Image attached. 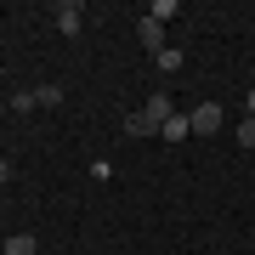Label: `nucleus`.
<instances>
[{
    "label": "nucleus",
    "instance_id": "f257e3e1",
    "mask_svg": "<svg viewBox=\"0 0 255 255\" xmlns=\"http://www.w3.org/2000/svg\"><path fill=\"white\" fill-rule=\"evenodd\" d=\"M187 125H193V136H216L221 130V108L216 102H199V108L187 114Z\"/></svg>",
    "mask_w": 255,
    "mask_h": 255
},
{
    "label": "nucleus",
    "instance_id": "f03ea898",
    "mask_svg": "<svg viewBox=\"0 0 255 255\" xmlns=\"http://www.w3.org/2000/svg\"><path fill=\"white\" fill-rule=\"evenodd\" d=\"M51 17H57V34H68V40H74V34L85 28V6H74V0H63V6L51 11Z\"/></svg>",
    "mask_w": 255,
    "mask_h": 255
},
{
    "label": "nucleus",
    "instance_id": "7ed1b4c3",
    "mask_svg": "<svg viewBox=\"0 0 255 255\" xmlns=\"http://www.w3.org/2000/svg\"><path fill=\"white\" fill-rule=\"evenodd\" d=\"M142 114H147V119H153V125L164 130V119H170V114H176V102H170V97H164V91H153V97H147V102H142Z\"/></svg>",
    "mask_w": 255,
    "mask_h": 255
},
{
    "label": "nucleus",
    "instance_id": "20e7f679",
    "mask_svg": "<svg viewBox=\"0 0 255 255\" xmlns=\"http://www.w3.org/2000/svg\"><path fill=\"white\" fill-rule=\"evenodd\" d=\"M136 40H142V46H147V51L159 57V51H164V23H153V17H142V23H136Z\"/></svg>",
    "mask_w": 255,
    "mask_h": 255
},
{
    "label": "nucleus",
    "instance_id": "39448f33",
    "mask_svg": "<svg viewBox=\"0 0 255 255\" xmlns=\"http://www.w3.org/2000/svg\"><path fill=\"white\" fill-rule=\"evenodd\" d=\"M0 255H40V244H34L28 233H11L6 244H0Z\"/></svg>",
    "mask_w": 255,
    "mask_h": 255
},
{
    "label": "nucleus",
    "instance_id": "423d86ee",
    "mask_svg": "<svg viewBox=\"0 0 255 255\" xmlns=\"http://www.w3.org/2000/svg\"><path fill=\"white\" fill-rule=\"evenodd\" d=\"M187 136H193L187 114H170V119H164V142H187Z\"/></svg>",
    "mask_w": 255,
    "mask_h": 255
},
{
    "label": "nucleus",
    "instance_id": "0eeeda50",
    "mask_svg": "<svg viewBox=\"0 0 255 255\" xmlns=\"http://www.w3.org/2000/svg\"><path fill=\"white\" fill-rule=\"evenodd\" d=\"M153 130H159V125H153L142 108H136V114H125V136H153Z\"/></svg>",
    "mask_w": 255,
    "mask_h": 255
},
{
    "label": "nucleus",
    "instance_id": "6e6552de",
    "mask_svg": "<svg viewBox=\"0 0 255 255\" xmlns=\"http://www.w3.org/2000/svg\"><path fill=\"white\" fill-rule=\"evenodd\" d=\"M34 102H40V108H57V102H63V85H57V80L34 85Z\"/></svg>",
    "mask_w": 255,
    "mask_h": 255
},
{
    "label": "nucleus",
    "instance_id": "1a4fd4ad",
    "mask_svg": "<svg viewBox=\"0 0 255 255\" xmlns=\"http://www.w3.org/2000/svg\"><path fill=\"white\" fill-rule=\"evenodd\" d=\"M182 63H187V57L176 51V46H164V51L153 57V68H159V74H176V68H182Z\"/></svg>",
    "mask_w": 255,
    "mask_h": 255
},
{
    "label": "nucleus",
    "instance_id": "9d476101",
    "mask_svg": "<svg viewBox=\"0 0 255 255\" xmlns=\"http://www.w3.org/2000/svg\"><path fill=\"white\" fill-rule=\"evenodd\" d=\"M176 11H182V6H176V0H153V6H147V17H153V23H170Z\"/></svg>",
    "mask_w": 255,
    "mask_h": 255
},
{
    "label": "nucleus",
    "instance_id": "9b49d317",
    "mask_svg": "<svg viewBox=\"0 0 255 255\" xmlns=\"http://www.w3.org/2000/svg\"><path fill=\"white\" fill-rule=\"evenodd\" d=\"M11 108H17V114H34L40 102H34V91H17V97H11Z\"/></svg>",
    "mask_w": 255,
    "mask_h": 255
},
{
    "label": "nucleus",
    "instance_id": "f8f14e48",
    "mask_svg": "<svg viewBox=\"0 0 255 255\" xmlns=\"http://www.w3.org/2000/svg\"><path fill=\"white\" fill-rule=\"evenodd\" d=\"M238 147H255V114L244 119V125H238Z\"/></svg>",
    "mask_w": 255,
    "mask_h": 255
},
{
    "label": "nucleus",
    "instance_id": "ddd939ff",
    "mask_svg": "<svg viewBox=\"0 0 255 255\" xmlns=\"http://www.w3.org/2000/svg\"><path fill=\"white\" fill-rule=\"evenodd\" d=\"M6 182H11V164H6V159H0V187H6Z\"/></svg>",
    "mask_w": 255,
    "mask_h": 255
},
{
    "label": "nucleus",
    "instance_id": "4468645a",
    "mask_svg": "<svg viewBox=\"0 0 255 255\" xmlns=\"http://www.w3.org/2000/svg\"><path fill=\"white\" fill-rule=\"evenodd\" d=\"M244 108H250V114H255V85H250V97H244Z\"/></svg>",
    "mask_w": 255,
    "mask_h": 255
}]
</instances>
